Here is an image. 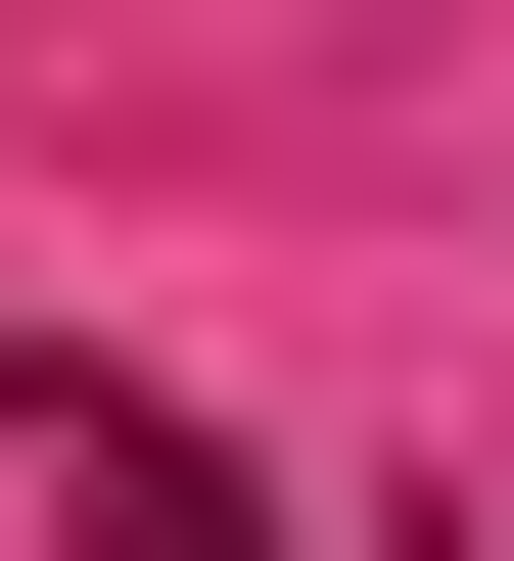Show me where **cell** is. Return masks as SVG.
Returning <instances> with one entry per match:
<instances>
[{"label": "cell", "mask_w": 514, "mask_h": 561, "mask_svg": "<svg viewBox=\"0 0 514 561\" xmlns=\"http://www.w3.org/2000/svg\"><path fill=\"white\" fill-rule=\"evenodd\" d=\"M47 515H94V561H281V468H235V421H140V375H47Z\"/></svg>", "instance_id": "obj_1"}]
</instances>
